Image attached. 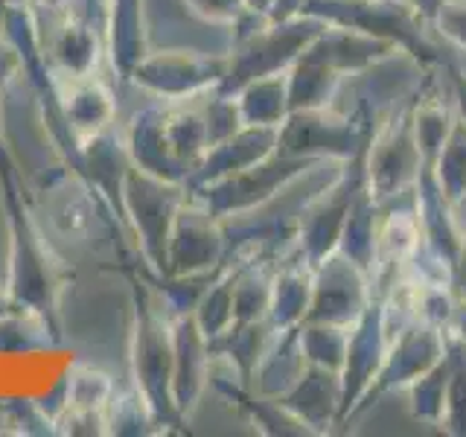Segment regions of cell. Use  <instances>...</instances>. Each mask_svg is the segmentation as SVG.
<instances>
[{
  "instance_id": "6da1fadb",
  "label": "cell",
  "mask_w": 466,
  "mask_h": 437,
  "mask_svg": "<svg viewBox=\"0 0 466 437\" xmlns=\"http://www.w3.org/2000/svg\"><path fill=\"white\" fill-rule=\"evenodd\" d=\"M393 53H397V47H390L388 41L370 38L347 26L327 24L324 33L286 70L289 111L329 106L344 76L364 73L368 67L390 58Z\"/></svg>"
},
{
  "instance_id": "7a4b0ae2",
  "label": "cell",
  "mask_w": 466,
  "mask_h": 437,
  "mask_svg": "<svg viewBox=\"0 0 466 437\" xmlns=\"http://www.w3.org/2000/svg\"><path fill=\"white\" fill-rule=\"evenodd\" d=\"M327 21L315 15H291V18L274 21L266 15L242 12L233 24L230 47H228V73L218 91L237 94L242 85L259 76L286 73L291 62L324 33Z\"/></svg>"
},
{
  "instance_id": "3957f363",
  "label": "cell",
  "mask_w": 466,
  "mask_h": 437,
  "mask_svg": "<svg viewBox=\"0 0 466 437\" xmlns=\"http://www.w3.org/2000/svg\"><path fill=\"white\" fill-rule=\"evenodd\" d=\"M300 12L388 41L397 53L411 56L422 70H441L449 58L431 38L434 26L405 0H306Z\"/></svg>"
},
{
  "instance_id": "277c9868",
  "label": "cell",
  "mask_w": 466,
  "mask_h": 437,
  "mask_svg": "<svg viewBox=\"0 0 466 437\" xmlns=\"http://www.w3.org/2000/svg\"><path fill=\"white\" fill-rule=\"evenodd\" d=\"M373 111L368 102H359L353 114H339L329 106L289 111L286 120L277 126V152L289 158L347 160L373 137Z\"/></svg>"
},
{
  "instance_id": "5b68a950",
  "label": "cell",
  "mask_w": 466,
  "mask_h": 437,
  "mask_svg": "<svg viewBox=\"0 0 466 437\" xmlns=\"http://www.w3.org/2000/svg\"><path fill=\"white\" fill-rule=\"evenodd\" d=\"M187 201V184L157 178L131 164L123 181V222L135 237L149 269L164 274L167 245L181 204Z\"/></svg>"
},
{
  "instance_id": "8992f818",
  "label": "cell",
  "mask_w": 466,
  "mask_h": 437,
  "mask_svg": "<svg viewBox=\"0 0 466 437\" xmlns=\"http://www.w3.org/2000/svg\"><path fill=\"white\" fill-rule=\"evenodd\" d=\"M131 379L160 426L184 422L172 402V312L164 300L140 303L131 332Z\"/></svg>"
},
{
  "instance_id": "52a82bcc",
  "label": "cell",
  "mask_w": 466,
  "mask_h": 437,
  "mask_svg": "<svg viewBox=\"0 0 466 437\" xmlns=\"http://www.w3.org/2000/svg\"><path fill=\"white\" fill-rule=\"evenodd\" d=\"M393 280H397L393 274H373L370 303L364 306L359 320L350 327L347 359L341 368V420H339V426H350L356 405L361 402L364 391H368L376 371L382 368V361H385V353L393 339L390 318H388V295H390Z\"/></svg>"
},
{
  "instance_id": "ba28073f",
  "label": "cell",
  "mask_w": 466,
  "mask_h": 437,
  "mask_svg": "<svg viewBox=\"0 0 466 437\" xmlns=\"http://www.w3.org/2000/svg\"><path fill=\"white\" fill-rule=\"evenodd\" d=\"M420 87L393 111L385 123H376L368 146V189L379 204L411 196L420 172V146L414 135Z\"/></svg>"
},
{
  "instance_id": "9c48e42d",
  "label": "cell",
  "mask_w": 466,
  "mask_h": 437,
  "mask_svg": "<svg viewBox=\"0 0 466 437\" xmlns=\"http://www.w3.org/2000/svg\"><path fill=\"white\" fill-rule=\"evenodd\" d=\"M370 146V143H368ZM368 146L341 160V172L324 193H318L303 208L295 225V251L318 266L327 254H332L341 242V230L347 222V213L353 208L356 196L368 184Z\"/></svg>"
},
{
  "instance_id": "30bf717a",
  "label": "cell",
  "mask_w": 466,
  "mask_h": 437,
  "mask_svg": "<svg viewBox=\"0 0 466 437\" xmlns=\"http://www.w3.org/2000/svg\"><path fill=\"white\" fill-rule=\"evenodd\" d=\"M228 53L198 50H149L131 70L128 82L160 102H181L222 85Z\"/></svg>"
},
{
  "instance_id": "8fae6325",
  "label": "cell",
  "mask_w": 466,
  "mask_h": 437,
  "mask_svg": "<svg viewBox=\"0 0 466 437\" xmlns=\"http://www.w3.org/2000/svg\"><path fill=\"white\" fill-rule=\"evenodd\" d=\"M315 167H320V160L289 158V155L274 152L266 160H259V164L230 175V178L193 189L189 196H196L204 208L216 213L218 218H237V216H245L262 208V204H268L283 187H289L295 178H300L303 172H309Z\"/></svg>"
},
{
  "instance_id": "7c38bea8",
  "label": "cell",
  "mask_w": 466,
  "mask_h": 437,
  "mask_svg": "<svg viewBox=\"0 0 466 437\" xmlns=\"http://www.w3.org/2000/svg\"><path fill=\"white\" fill-rule=\"evenodd\" d=\"M446 330L434 327L422 318H411L408 324H402L397 332H393L382 368L376 371L373 382L368 385L361 402L356 405L353 420L361 417L364 412H370V408L382 397H388V393L405 391L417 376L426 373L434 361H441L446 353Z\"/></svg>"
},
{
  "instance_id": "4fadbf2b",
  "label": "cell",
  "mask_w": 466,
  "mask_h": 437,
  "mask_svg": "<svg viewBox=\"0 0 466 437\" xmlns=\"http://www.w3.org/2000/svg\"><path fill=\"white\" fill-rule=\"evenodd\" d=\"M230 254L228 242V222L210 213L204 204L187 193L181 204L167 245V277H187V274H208L216 271Z\"/></svg>"
},
{
  "instance_id": "5bb4252c",
  "label": "cell",
  "mask_w": 466,
  "mask_h": 437,
  "mask_svg": "<svg viewBox=\"0 0 466 437\" xmlns=\"http://www.w3.org/2000/svg\"><path fill=\"white\" fill-rule=\"evenodd\" d=\"M373 295V277L335 248L315 266L312 300L303 320L353 327Z\"/></svg>"
},
{
  "instance_id": "9a60e30c",
  "label": "cell",
  "mask_w": 466,
  "mask_h": 437,
  "mask_svg": "<svg viewBox=\"0 0 466 437\" xmlns=\"http://www.w3.org/2000/svg\"><path fill=\"white\" fill-rule=\"evenodd\" d=\"M41 53L53 82L94 76L108 58L106 29L79 15H67L41 36Z\"/></svg>"
},
{
  "instance_id": "2e32d148",
  "label": "cell",
  "mask_w": 466,
  "mask_h": 437,
  "mask_svg": "<svg viewBox=\"0 0 466 437\" xmlns=\"http://www.w3.org/2000/svg\"><path fill=\"white\" fill-rule=\"evenodd\" d=\"M44 233L35 230L26 213L15 216V239H12V262H9V283L6 295L15 306L47 312L56 291V277L50 266V251L41 242Z\"/></svg>"
},
{
  "instance_id": "e0dca14e",
  "label": "cell",
  "mask_w": 466,
  "mask_h": 437,
  "mask_svg": "<svg viewBox=\"0 0 466 437\" xmlns=\"http://www.w3.org/2000/svg\"><path fill=\"white\" fill-rule=\"evenodd\" d=\"M213 353L193 312H172V402L187 420L196 412L204 388L210 385Z\"/></svg>"
},
{
  "instance_id": "ac0fdd59",
  "label": "cell",
  "mask_w": 466,
  "mask_h": 437,
  "mask_svg": "<svg viewBox=\"0 0 466 437\" xmlns=\"http://www.w3.org/2000/svg\"><path fill=\"white\" fill-rule=\"evenodd\" d=\"M53 91L58 117H62L65 128L70 131V140L76 149L85 140L116 126V97L99 73L82 79L53 82Z\"/></svg>"
},
{
  "instance_id": "d6986e66",
  "label": "cell",
  "mask_w": 466,
  "mask_h": 437,
  "mask_svg": "<svg viewBox=\"0 0 466 437\" xmlns=\"http://www.w3.org/2000/svg\"><path fill=\"white\" fill-rule=\"evenodd\" d=\"M274 152H277V128L242 126L239 131H233L230 137H225L222 143H216L204 152L198 167L189 172V178H187V193L210 187L222 178H230V175L259 164V160H266Z\"/></svg>"
},
{
  "instance_id": "ffe728a7",
  "label": "cell",
  "mask_w": 466,
  "mask_h": 437,
  "mask_svg": "<svg viewBox=\"0 0 466 437\" xmlns=\"http://www.w3.org/2000/svg\"><path fill=\"white\" fill-rule=\"evenodd\" d=\"M277 400L291 414H298L315 432V437H324L341 420V373L306 361L295 385L283 391Z\"/></svg>"
},
{
  "instance_id": "44dd1931",
  "label": "cell",
  "mask_w": 466,
  "mask_h": 437,
  "mask_svg": "<svg viewBox=\"0 0 466 437\" xmlns=\"http://www.w3.org/2000/svg\"><path fill=\"white\" fill-rule=\"evenodd\" d=\"M164 114H167V106H146L131 117L123 128L126 149L135 167L157 175V178L187 184V172L169 152Z\"/></svg>"
},
{
  "instance_id": "7402d4cb",
  "label": "cell",
  "mask_w": 466,
  "mask_h": 437,
  "mask_svg": "<svg viewBox=\"0 0 466 437\" xmlns=\"http://www.w3.org/2000/svg\"><path fill=\"white\" fill-rule=\"evenodd\" d=\"M315 266L306 262L298 251L277 259L271 277V303H268V324L274 332H289L303 324L306 310L312 300Z\"/></svg>"
},
{
  "instance_id": "603a6c76",
  "label": "cell",
  "mask_w": 466,
  "mask_h": 437,
  "mask_svg": "<svg viewBox=\"0 0 466 437\" xmlns=\"http://www.w3.org/2000/svg\"><path fill=\"white\" fill-rule=\"evenodd\" d=\"M106 53L111 67L128 79L135 65L149 53L146 36V0H108L106 6Z\"/></svg>"
},
{
  "instance_id": "cb8c5ba5",
  "label": "cell",
  "mask_w": 466,
  "mask_h": 437,
  "mask_svg": "<svg viewBox=\"0 0 466 437\" xmlns=\"http://www.w3.org/2000/svg\"><path fill=\"white\" fill-rule=\"evenodd\" d=\"M94 193H91V184H85L79 178H62L50 189H44L41 208H44V218H47L50 230L73 242L87 239V233L94 230V222H96Z\"/></svg>"
},
{
  "instance_id": "d4e9b609",
  "label": "cell",
  "mask_w": 466,
  "mask_h": 437,
  "mask_svg": "<svg viewBox=\"0 0 466 437\" xmlns=\"http://www.w3.org/2000/svg\"><path fill=\"white\" fill-rule=\"evenodd\" d=\"M204 94L181 99V102H167V114H164V131H167L169 152L187 172V178H189V172L198 167L204 152L210 149L208 120H204V106H201Z\"/></svg>"
},
{
  "instance_id": "484cf974",
  "label": "cell",
  "mask_w": 466,
  "mask_h": 437,
  "mask_svg": "<svg viewBox=\"0 0 466 437\" xmlns=\"http://www.w3.org/2000/svg\"><path fill=\"white\" fill-rule=\"evenodd\" d=\"M242 114L245 126H268L277 128L289 117V79L286 73L274 76H259L254 82L242 85L233 94Z\"/></svg>"
},
{
  "instance_id": "4316f807",
  "label": "cell",
  "mask_w": 466,
  "mask_h": 437,
  "mask_svg": "<svg viewBox=\"0 0 466 437\" xmlns=\"http://www.w3.org/2000/svg\"><path fill=\"white\" fill-rule=\"evenodd\" d=\"M376 233H379V201L373 198L368 184H364V189L356 196L353 208H350V213H347L339 251L347 254L359 269H364L370 277L376 269Z\"/></svg>"
},
{
  "instance_id": "83f0119b",
  "label": "cell",
  "mask_w": 466,
  "mask_h": 437,
  "mask_svg": "<svg viewBox=\"0 0 466 437\" xmlns=\"http://www.w3.org/2000/svg\"><path fill=\"white\" fill-rule=\"evenodd\" d=\"M114 393L116 382L106 371L91 368V364H76V368L67 371L62 382V408L58 412H65V408H73V412H106Z\"/></svg>"
},
{
  "instance_id": "f1b7e54d",
  "label": "cell",
  "mask_w": 466,
  "mask_h": 437,
  "mask_svg": "<svg viewBox=\"0 0 466 437\" xmlns=\"http://www.w3.org/2000/svg\"><path fill=\"white\" fill-rule=\"evenodd\" d=\"M434 169L451 208L463 204L466 201V120L458 114L446 131L441 152H437Z\"/></svg>"
},
{
  "instance_id": "f546056e",
  "label": "cell",
  "mask_w": 466,
  "mask_h": 437,
  "mask_svg": "<svg viewBox=\"0 0 466 437\" xmlns=\"http://www.w3.org/2000/svg\"><path fill=\"white\" fill-rule=\"evenodd\" d=\"M449 373H451V361H449V350L443 353L441 361H434L431 368L417 376L411 385H408V412L417 422H429L437 426L443 417V405H446V388H449Z\"/></svg>"
},
{
  "instance_id": "4dcf8cb0",
  "label": "cell",
  "mask_w": 466,
  "mask_h": 437,
  "mask_svg": "<svg viewBox=\"0 0 466 437\" xmlns=\"http://www.w3.org/2000/svg\"><path fill=\"white\" fill-rule=\"evenodd\" d=\"M446 350H449L451 373H449L443 417L437 422V429L449 437H466V344L451 330H446Z\"/></svg>"
},
{
  "instance_id": "1f68e13d",
  "label": "cell",
  "mask_w": 466,
  "mask_h": 437,
  "mask_svg": "<svg viewBox=\"0 0 466 437\" xmlns=\"http://www.w3.org/2000/svg\"><path fill=\"white\" fill-rule=\"evenodd\" d=\"M347 341H350V327L318 324V320H303L298 327V344L303 359L339 373L347 359Z\"/></svg>"
},
{
  "instance_id": "d6a6232c",
  "label": "cell",
  "mask_w": 466,
  "mask_h": 437,
  "mask_svg": "<svg viewBox=\"0 0 466 437\" xmlns=\"http://www.w3.org/2000/svg\"><path fill=\"white\" fill-rule=\"evenodd\" d=\"M47 318L26 306H9L0 315V350L4 353H24V350H35L47 344Z\"/></svg>"
},
{
  "instance_id": "836d02e7",
  "label": "cell",
  "mask_w": 466,
  "mask_h": 437,
  "mask_svg": "<svg viewBox=\"0 0 466 437\" xmlns=\"http://www.w3.org/2000/svg\"><path fill=\"white\" fill-rule=\"evenodd\" d=\"M434 33L441 36L449 47H458L466 53V0H446L434 21Z\"/></svg>"
},
{
  "instance_id": "e575fe53",
  "label": "cell",
  "mask_w": 466,
  "mask_h": 437,
  "mask_svg": "<svg viewBox=\"0 0 466 437\" xmlns=\"http://www.w3.org/2000/svg\"><path fill=\"white\" fill-rule=\"evenodd\" d=\"M184 9L198 15L201 21L218 24V26H233L242 18V0H181Z\"/></svg>"
},
{
  "instance_id": "d590c367",
  "label": "cell",
  "mask_w": 466,
  "mask_h": 437,
  "mask_svg": "<svg viewBox=\"0 0 466 437\" xmlns=\"http://www.w3.org/2000/svg\"><path fill=\"white\" fill-rule=\"evenodd\" d=\"M26 6L33 12L35 26H38V38H41L50 26L67 18L73 9V0H26Z\"/></svg>"
},
{
  "instance_id": "8d00e7d4",
  "label": "cell",
  "mask_w": 466,
  "mask_h": 437,
  "mask_svg": "<svg viewBox=\"0 0 466 437\" xmlns=\"http://www.w3.org/2000/svg\"><path fill=\"white\" fill-rule=\"evenodd\" d=\"M18 76H24V56L4 33H0V91H6Z\"/></svg>"
},
{
  "instance_id": "74e56055",
  "label": "cell",
  "mask_w": 466,
  "mask_h": 437,
  "mask_svg": "<svg viewBox=\"0 0 466 437\" xmlns=\"http://www.w3.org/2000/svg\"><path fill=\"white\" fill-rule=\"evenodd\" d=\"M441 70L446 73V79L451 85V97H455L458 117H463V120H466V70L455 62V56H449Z\"/></svg>"
},
{
  "instance_id": "f35d334b",
  "label": "cell",
  "mask_w": 466,
  "mask_h": 437,
  "mask_svg": "<svg viewBox=\"0 0 466 437\" xmlns=\"http://www.w3.org/2000/svg\"><path fill=\"white\" fill-rule=\"evenodd\" d=\"M451 289L461 300H466V233H463V242H461V251L455 266H451Z\"/></svg>"
},
{
  "instance_id": "ab89813d",
  "label": "cell",
  "mask_w": 466,
  "mask_h": 437,
  "mask_svg": "<svg viewBox=\"0 0 466 437\" xmlns=\"http://www.w3.org/2000/svg\"><path fill=\"white\" fill-rule=\"evenodd\" d=\"M408 6H414L422 18H426L431 26H434V21H437V15H441V9H443V4L446 0H405Z\"/></svg>"
},
{
  "instance_id": "60d3db41",
  "label": "cell",
  "mask_w": 466,
  "mask_h": 437,
  "mask_svg": "<svg viewBox=\"0 0 466 437\" xmlns=\"http://www.w3.org/2000/svg\"><path fill=\"white\" fill-rule=\"evenodd\" d=\"M449 330L466 344V300H461V298H458V306H455V315H451Z\"/></svg>"
},
{
  "instance_id": "b9f144b4",
  "label": "cell",
  "mask_w": 466,
  "mask_h": 437,
  "mask_svg": "<svg viewBox=\"0 0 466 437\" xmlns=\"http://www.w3.org/2000/svg\"><path fill=\"white\" fill-rule=\"evenodd\" d=\"M245 12H254V15H266V18H271V12L277 6V0H242Z\"/></svg>"
},
{
  "instance_id": "7bdbcfd3",
  "label": "cell",
  "mask_w": 466,
  "mask_h": 437,
  "mask_svg": "<svg viewBox=\"0 0 466 437\" xmlns=\"http://www.w3.org/2000/svg\"><path fill=\"white\" fill-rule=\"evenodd\" d=\"M9 306H12V300H9V295H6V289H4V291H0V315H4V312L9 310Z\"/></svg>"
},
{
  "instance_id": "ee69618b",
  "label": "cell",
  "mask_w": 466,
  "mask_h": 437,
  "mask_svg": "<svg viewBox=\"0 0 466 437\" xmlns=\"http://www.w3.org/2000/svg\"><path fill=\"white\" fill-rule=\"evenodd\" d=\"M0 146H4V91H0Z\"/></svg>"
},
{
  "instance_id": "f6af8a7d",
  "label": "cell",
  "mask_w": 466,
  "mask_h": 437,
  "mask_svg": "<svg viewBox=\"0 0 466 437\" xmlns=\"http://www.w3.org/2000/svg\"><path fill=\"white\" fill-rule=\"evenodd\" d=\"M15 4V0H0V24H4V15H6V9Z\"/></svg>"
}]
</instances>
